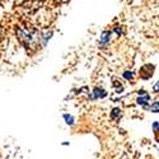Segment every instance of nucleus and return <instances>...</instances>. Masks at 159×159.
I'll return each instance as SVG.
<instances>
[{
	"instance_id": "11",
	"label": "nucleus",
	"mask_w": 159,
	"mask_h": 159,
	"mask_svg": "<svg viewBox=\"0 0 159 159\" xmlns=\"http://www.w3.org/2000/svg\"><path fill=\"white\" fill-rule=\"evenodd\" d=\"M153 127L157 130V129H158V124H154V125H153Z\"/></svg>"
},
{
	"instance_id": "3",
	"label": "nucleus",
	"mask_w": 159,
	"mask_h": 159,
	"mask_svg": "<svg viewBox=\"0 0 159 159\" xmlns=\"http://www.w3.org/2000/svg\"><path fill=\"white\" fill-rule=\"evenodd\" d=\"M138 104H140V106H145L149 101H150V96L148 94V93H145V92H139V97H138Z\"/></svg>"
},
{
	"instance_id": "2",
	"label": "nucleus",
	"mask_w": 159,
	"mask_h": 159,
	"mask_svg": "<svg viewBox=\"0 0 159 159\" xmlns=\"http://www.w3.org/2000/svg\"><path fill=\"white\" fill-rule=\"evenodd\" d=\"M52 34H54V32H52V31H46V32H42V33H41V39H39V46L45 47V46L48 43V41L51 39Z\"/></svg>"
},
{
	"instance_id": "10",
	"label": "nucleus",
	"mask_w": 159,
	"mask_h": 159,
	"mask_svg": "<svg viewBox=\"0 0 159 159\" xmlns=\"http://www.w3.org/2000/svg\"><path fill=\"white\" fill-rule=\"evenodd\" d=\"M153 89H154L155 92H159V82H158V83L154 85V88H153Z\"/></svg>"
},
{
	"instance_id": "6",
	"label": "nucleus",
	"mask_w": 159,
	"mask_h": 159,
	"mask_svg": "<svg viewBox=\"0 0 159 159\" xmlns=\"http://www.w3.org/2000/svg\"><path fill=\"white\" fill-rule=\"evenodd\" d=\"M62 117H64L65 122L68 124V125H74V117H73L71 115H69V113H64Z\"/></svg>"
},
{
	"instance_id": "5",
	"label": "nucleus",
	"mask_w": 159,
	"mask_h": 159,
	"mask_svg": "<svg viewBox=\"0 0 159 159\" xmlns=\"http://www.w3.org/2000/svg\"><path fill=\"white\" fill-rule=\"evenodd\" d=\"M110 39H111V32H103L102 33V37H101V45H106V43H108L110 42Z\"/></svg>"
},
{
	"instance_id": "4",
	"label": "nucleus",
	"mask_w": 159,
	"mask_h": 159,
	"mask_svg": "<svg viewBox=\"0 0 159 159\" xmlns=\"http://www.w3.org/2000/svg\"><path fill=\"white\" fill-rule=\"evenodd\" d=\"M106 92L102 89V88H96L94 90H93V94L90 96V98H93V99H96V98H103V97H106Z\"/></svg>"
},
{
	"instance_id": "12",
	"label": "nucleus",
	"mask_w": 159,
	"mask_h": 159,
	"mask_svg": "<svg viewBox=\"0 0 159 159\" xmlns=\"http://www.w3.org/2000/svg\"><path fill=\"white\" fill-rule=\"evenodd\" d=\"M56 2H64V0H56Z\"/></svg>"
},
{
	"instance_id": "7",
	"label": "nucleus",
	"mask_w": 159,
	"mask_h": 159,
	"mask_svg": "<svg viewBox=\"0 0 159 159\" xmlns=\"http://www.w3.org/2000/svg\"><path fill=\"white\" fill-rule=\"evenodd\" d=\"M111 117L113 118V120H116V118H120L121 117V110H118V108H115L111 113Z\"/></svg>"
},
{
	"instance_id": "9",
	"label": "nucleus",
	"mask_w": 159,
	"mask_h": 159,
	"mask_svg": "<svg viewBox=\"0 0 159 159\" xmlns=\"http://www.w3.org/2000/svg\"><path fill=\"white\" fill-rule=\"evenodd\" d=\"M132 76H134V73H131V71H125L124 73V78L125 79H131Z\"/></svg>"
},
{
	"instance_id": "1",
	"label": "nucleus",
	"mask_w": 159,
	"mask_h": 159,
	"mask_svg": "<svg viewBox=\"0 0 159 159\" xmlns=\"http://www.w3.org/2000/svg\"><path fill=\"white\" fill-rule=\"evenodd\" d=\"M16 37L18 42L27 50V51H36L39 46V39H41V32L37 28H28L17 25L14 30Z\"/></svg>"
},
{
	"instance_id": "8",
	"label": "nucleus",
	"mask_w": 159,
	"mask_h": 159,
	"mask_svg": "<svg viewBox=\"0 0 159 159\" xmlns=\"http://www.w3.org/2000/svg\"><path fill=\"white\" fill-rule=\"evenodd\" d=\"M149 110L152 111V112H154V113H157V112H159V102H154L150 107H149Z\"/></svg>"
}]
</instances>
